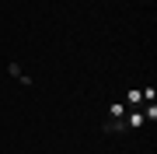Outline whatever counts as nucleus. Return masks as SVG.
<instances>
[{"label": "nucleus", "instance_id": "nucleus-2", "mask_svg": "<svg viewBox=\"0 0 157 154\" xmlns=\"http://www.w3.org/2000/svg\"><path fill=\"white\" fill-rule=\"evenodd\" d=\"M7 74H11V77H17L21 84H32V77H25V70L17 67V63H11V67H7Z\"/></svg>", "mask_w": 157, "mask_h": 154}, {"label": "nucleus", "instance_id": "nucleus-4", "mask_svg": "<svg viewBox=\"0 0 157 154\" xmlns=\"http://www.w3.org/2000/svg\"><path fill=\"white\" fill-rule=\"evenodd\" d=\"M143 119H150V123L157 119V105H154V102H147V105H143Z\"/></svg>", "mask_w": 157, "mask_h": 154}, {"label": "nucleus", "instance_id": "nucleus-5", "mask_svg": "<svg viewBox=\"0 0 157 154\" xmlns=\"http://www.w3.org/2000/svg\"><path fill=\"white\" fill-rule=\"evenodd\" d=\"M108 133H126V123L122 119H108Z\"/></svg>", "mask_w": 157, "mask_h": 154}, {"label": "nucleus", "instance_id": "nucleus-6", "mask_svg": "<svg viewBox=\"0 0 157 154\" xmlns=\"http://www.w3.org/2000/svg\"><path fill=\"white\" fill-rule=\"evenodd\" d=\"M122 109H126V105H108V112H112V119H122Z\"/></svg>", "mask_w": 157, "mask_h": 154}, {"label": "nucleus", "instance_id": "nucleus-3", "mask_svg": "<svg viewBox=\"0 0 157 154\" xmlns=\"http://www.w3.org/2000/svg\"><path fill=\"white\" fill-rule=\"evenodd\" d=\"M126 102H129V105H140V102H143V91H140V88H133V91L126 95Z\"/></svg>", "mask_w": 157, "mask_h": 154}, {"label": "nucleus", "instance_id": "nucleus-1", "mask_svg": "<svg viewBox=\"0 0 157 154\" xmlns=\"http://www.w3.org/2000/svg\"><path fill=\"white\" fill-rule=\"evenodd\" d=\"M147 119H143V109H136V112H129V119H126V130H140Z\"/></svg>", "mask_w": 157, "mask_h": 154}]
</instances>
